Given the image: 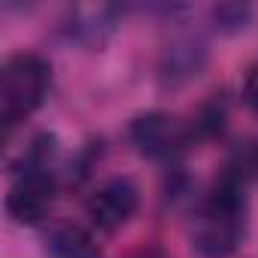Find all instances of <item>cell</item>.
Segmentation results:
<instances>
[{
  "label": "cell",
  "instance_id": "obj_2",
  "mask_svg": "<svg viewBox=\"0 0 258 258\" xmlns=\"http://www.w3.org/2000/svg\"><path fill=\"white\" fill-rule=\"evenodd\" d=\"M49 82V61L37 52H16L4 61L0 67V121L7 134L43 106Z\"/></svg>",
  "mask_w": 258,
  "mask_h": 258
},
{
  "label": "cell",
  "instance_id": "obj_9",
  "mask_svg": "<svg viewBox=\"0 0 258 258\" xmlns=\"http://www.w3.org/2000/svg\"><path fill=\"white\" fill-rule=\"evenodd\" d=\"M222 170L231 173V176H237L240 182L249 185V182L258 176V140H246V143L234 146Z\"/></svg>",
  "mask_w": 258,
  "mask_h": 258
},
{
  "label": "cell",
  "instance_id": "obj_5",
  "mask_svg": "<svg viewBox=\"0 0 258 258\" xmlns=\"http://www.w3.org/2000/svg\"><path fill=\"white\" fill-rule=\"evenodd\" d=\"M58 191L55 170H25L16 173L10 191H7V216L19 225H40L46 213L52 210Z\"/></svg>",
  "mask_w": 258,
  "mask_h": 258
},
{
  "label": "cell",
  "instance_id": "obj_6",
  "mask_svg": "<svg viewBox=\"0 0 258 258\" xmlns=\"http://www.w3.org/2000/svg\"><path fill=\"white\" fill-rule=\"evenodd\" d=\"M121 10L112 4H79L64 16V34L82 49H103L118 31Z\"/></svg>",
  "mask_w": 258,
  "mask_h": 258
},
{
  "label": "cell",
  "instance_id": "obj_1",
  "mask_svg": "<svg viewBox=\"0 0 258 258\" xmlns=\"http://www.w3.org/2000/svg\"><path fill=\"white\" fill-rule=\"evenodd\" d=\"M246 213H249L246 182L222 170L191 213V225H188L191 249L201 258L234 255L246 234Z\"/></svg>",
  "mask_w": 258,
  "mask_h": 258
},
{
  "label": "cell",
  "instance_id": "obj_7",
  "mask_svg": "<svg viewBox=\"0 0 258 258\" xmlns=\"http://www.w3.org/2000/svg\"><path fill=\"white\" fill-rule=\"evenodd\" d=\"M207 64V49L195 37H176L170 46H164L161 61H158V79L164 88H179L191 82Z\"/></svg>",
  "mask_w": 258,
  "mask_h": 258
},
{
  "label": "cell",
  "instance_id": "obj_3",
  "mask_svg": "<svg viewBox=\"0 0 258 258\" xmlns=\"http://www.w3.org/2000/svg\"><path fill=\"white\" fill-rule=\"evenodd\" d=\"M127 140H131V146L143 158L170 161L179 152H185L198 140V134H195V124L188 118L167 112V109H149V112H140L131 118Z\"/></svg>",
  "mask_w": 258,
  "mask_h": 258
},
{
  "label": "cell",
  "instance_id": "obj_11",
  "mask_svg": "<svg viewBox=\"0 0 258 258\" xmlns=\"http://www.w3.org/2000/svg\"><path fill=\"white\" fill-rule=\"evenodd\" d=\"M240 94H243V103H246L252 112H258V64H252V67L243 73Z\"/></svg>",
  "mask_w": 258,
  "mask_h": 258
},
{
  "label": "cell",
  "instance_id": "obj_8",
  "mask_svg": "<svg viewBox=\"0 0 258 258\" xmlns=\"http://www.w3.org/2000/svg\"><path fill=\"white\" fill-rule=\"evenodd\" d=\"M49 258H103L94 234L79 222H58L46 237Z\"/></svg>",
  "mask_w": 258,
  "mask_h": 258
},
{
  "label": "cell",
  "instance_id": "obj_12",
  "mask_svg": "<svg viewBox=\"0 0 258 258\" xmlns=\"http://www.w3.org/2000/svg\"><path fill=\"white\" fill-rule=\"evenodd\" d=\"M134 258H164L161 252H155V249H143L140 255H134Z\"/></svg>",
  "mask_w": 258,
  "mask_h": 258
},
{
  "label": "cell",
  "instance_id": "obj_10",
  "mask_svg": "<svg viewBox=\"0 0 258 258\" xmlns=\"http://www.w3.org/2000/svg\"><path fill=\"white\" fill-rule=\"evenodd\" d=\"M213 19L219 22L216 28H222V31H240V28H246L249 7H240V4H225V7H216V10H213Z\"/></svg>",
  "mask_w": 258,
  "mask_h": 258
},
{
  "label": "cell",
  "instance_id": "obj_4",
  "mask_svg": "<svg viewBox=\"0 0 258 258\" xmlns=\"http://www.w3.org/2000/svg\"><path fill=\"white\" fill-rule=\"evenodd\" d=\"M137 210H140V188L127 176H112L85 198V216L97 231L106 234L124 228Z\"/></svg>",
  "mask_w": 258,
  "mask_h": 258
}]
</instances>
